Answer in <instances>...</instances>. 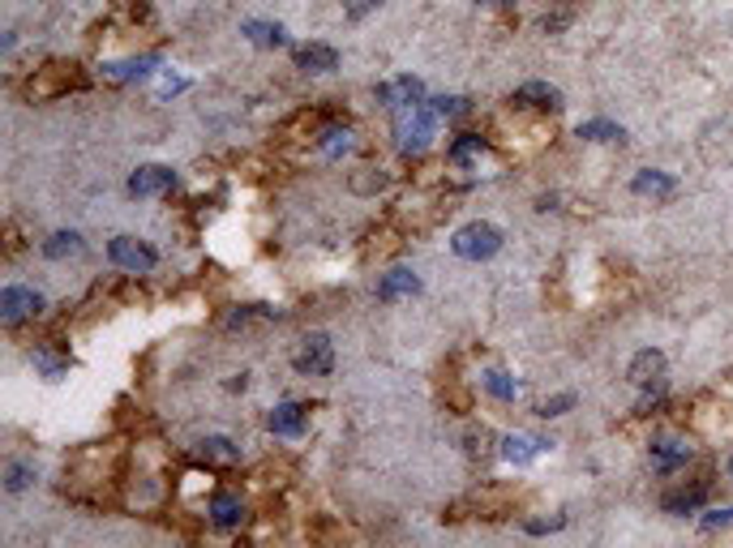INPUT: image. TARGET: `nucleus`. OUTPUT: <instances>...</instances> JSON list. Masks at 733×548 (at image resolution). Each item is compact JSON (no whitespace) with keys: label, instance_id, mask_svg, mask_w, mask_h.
<instances>
[{"label":"nucleus","instance_id":"f257e3e1","mask_svg":"<svg viewBox=\"0 0 733 548\" xmlns=\"http://www.w3.org/2000/svg\"><path fill=\"white\" fill-rule=\"evenodd\" d=\"M450 249H455V258H464V262H485V258H493V253L502 249V232H498L493 223H467V227H459V232L450 236Z\"/></svg>","mask_w":733,"mask_h":548},{"label":"nucleus","instance_id":"f03ea898","mask_svg":"<svg viewBox=\"0 0 733 548\" xmlns=\"http://www.w3.org/2000/svg\"><path fill=\"white\" fill-rule=\"evenodd\" d=\"M292 369L305 373V377H326V373L335 369V347H331V338H326V334H305L292 352Z\"/></svg>","mask_w":733,"mask_h":548},{"label":"nucleus","instance_id":"7ed1b4c3","mask_svg":"<svg viewBox=\"0 0 733 548\" xmlns=\"http://www.w3.org/2000/svg\"><path fill=\"white\" fill-rule=\"evenodd\" d=\"M434 116H438V112H429V107H408V112H399V124H394L399 150H425L429 138H434Z\"/></svg>","mask_w":733,"mask_h":548},{"label":"nucleus","instance_id":"20e7f679","mask_svg":"<svg viewBox=\"0 0 733 548\" xmlns=\"http://www.w3.org/2000/svg\"><path fill=\"white\" fill-rule=\"evenodd\" d=\"M108 258L121 266V270H129V274H147V270H155V249L142 244L138 236H116L112 244H108Z\"/></svg>","mask_w":733,"mask_h":548},{"label":"nucleus","instance_id":"39448f33","mask_svg":"<svg viewBox=\"0 0 733 548\" xmlns=\"http://www.w3.org/2000/svg\"><path fill=\"white\" fill-rule=\"evenodd\" d=\"M39 313H44V296L39 291H30V287H4L0 291V317L9 326H18L26 317H39Z\"/></svg>","mask_w":733,"mask_h":548},{"label":"nucleus","instance_id":"423d86ee","mask_svg":"<svg viewBox=\"0 0 733 548\" xmlns=\"http://www.w3.org/2000/svg\"><path fill=\"white\" fill-rule=\"evenodd\" d=\"M378 99H382L386 107H394V112H408V107H420V103H425V86H420L416 77H394L391 86L378 91Z\"/></svg>","mask_w":733,"mask_h":548},{"label":"nucleus","instance_id":"0eeeda50","mask_svg":"<svg viewBox=\"0 0 733 548\" xmlns=\"http://www.w3.org/2000/svg\"><path fill=\"white\" fill-rule=\"evenodd\" d=\"M171 180H176L171 167H159V163L138 167V171L129 176V193H133V197H155V193H168Z\"/></svg>","mask_w":733,"mask_h":548},{"label":"nucleus","instance_id":"6e6552de","mask_svg":"<svg viewBox=\"0 0 733 548\" xmlns=\"http://www.w3.org/2000/svg\"><path fill=\"white\" fill-rule=\"evenodd\" d=\"M514 103L519 107H540V112H558L562 107V91L549 86V82H528V86L514 91Z\"/></svg>","mask_w":733,"mask_h":548},{"label":"nucleus","instance_id":"1a4fd4ad","mask_svg":"<svg viewBox=\"0 0 733 548\" xmlns=\"http://www.w3.org/2000/svg\"><path fill=\"white\" fill-rule=\"evenodd\" d=\"M420 291V279H416V270L408 266H394L382 274V283H378V300H403V296H416Z\"/></svg>","mask_w":733,"mask_h":548},{"label":"nucleus","instance_id":"9d476101","mask_svg":"<svg viewBox=\"0 0 733 548\" xmlns=\"http://www.w3.org/2000/svg\"><path fill=\"white\" fill-rule=\"evenodd\" d=\"M626 377L635 385H657L665 377V356H660L657 347H643L635 360H631V369H626Z\"/></svg>","mask_w":733,"mask_h":548},{"label":"nucleus","instance_id":"9b49d317","mask_svg":"<svg viewBox=\"0 0 733 548\" xmlns=\"http://www.w3.org/2000/svg\"><path fill=\"white\" fill-rule=\"evenodd\" d=\"M652 463H657V472H673V467L690 463V446L682 437H660V441H652Z\"/></svg>","mask_w":733,"mask_h":548},{"label":"nucleus","instance_id":"f8f14e48","mask_svg":"<svg viewBox=\"0 0 733 548\" xmlns=\"http://www.w3.org/2000/svg\"><path fill=\"white\" fill-rule=\"evenodd\" d=\"M267 425H270V433H279V437H300V433H305V407L300 403H279L267 416Z\"/></svg>","mask_w":733,"mask_h":548},{"label":"nucleus","instance_id":"ddd939ff","mask_svg":"<svg viewBox=\"0 0 733 548\" xmlns=\"http://www.w3.org/2000/svg\"><path fill=\"white\" fill-rule=\"evenodd\" d=\"M335 65H339V52L326 48V44H309V48L296 52V69L305 73H331Z\"/></svg>","mask_w":733,"mask_h":548},{"label":"nucleus","instance_id":"4468645a","mask_svg":"<svg viewBox=\"0 0 733 548\" xmlns=\"http://www.w3.org/2000/svg\"><path fill=\"white\" fill-rule=\"evenodd\" d=\"M631 189H635L639 197H657L660 202V197H673L678 185H673V176H665V171H652V167H648V171H639L635 180H631Z\"/></svg>","mask_w":733,"mask_h":548},{"label":"nucleus","instance_id":"2eb2a0df","mask_svg":"<svg viewBox=\"0 0 733 548\" xmlns=\"http://www.w3.org/2000/svg\"><path fill=\"white\" fill-rule=\"evenodd\" d=\"M82 253H86V244H82V236H77V232H56V236L44 240V258H52V262L82 258Z\"/></svg>","mask_w":733,"mask_h":548},{"label":"nucleus","instance_id":"dca6fc26","mask_svg":"<svg viewBox=\"0 0 733 548\" xmlns=\"http://www.w3.org/2000/svg\"><path fill=\"white\" fill-rule=\"evenodd\" d=\"M704 497H708L704 484H699V488H678V493H665V497H660V510H665V514H690V510L704 505Z\"/></svg>","mask_w":733,"mask_h":548},{"label":"nucleus","instance_id":"f3484780","mask_svg":"<svg viewBox=\"0 0 733 548\" xmlns=\"http://www.w3.org/2000/svg\"><path fill=\"white\" fill-rule=\"evenodd\" d=\"M211 519L219 527H236L244 519V505H241V497H232V493H219V497L211 501Z\"/></svg>","mask_w":733,"mask_h":548},{"label":"nucleus","instance_id":"a211bd4d","mask_svg":"<svg viewBox=\"0 0 733 548\" xmlns=\"http://www.w3.org/2000/svg\"><path fill=\"white\" fill-rule=\"evenodd\" d=\"M540 450H549V441H532V437H506V441H502V454H506L511 463H528V458H537Z\"/></svg>","mask_w":733,"mask_h":548},{"label":"nucleus","instance_id":"6ab92c4d","mask_svg":"<svg viewBox=\"0 0 733 548\" xmlns=\"http://www.w3.org/2000/svg\"><path fill=\"white\" fill-rule=\"evenodd\" d=\"M197 450H202V458H206V463H236V458H241V450H236L227 437H206Z\"/></svg>","mask_w":733,"mask_h":548},{"label":"nucleus","instance_id":"aec40b11","mask_svg":"<svg viewBox=\"0 0 733 548\" xmlns=\"http://www.w3.org/2000/svg\"><path fill=\"white\" fill-rule=\"evenodd\" d=\"M244 35L258 44V48H279L288 35H283V26H270V22H244Z\"/></svg>","mask_w":733,"mask_h":548},{"label":"nucleus","instance_id":"412c9836","mask_svg":"<svg viewBox=\"0 0 733 548\" xmlns=\"http://www.w3.org/2000/svg\"><path fill=\"white\" fill-rule=\"evenodd\" d=\"M579 138H592V142H622V129L610 124V120H587V124H579Z\"/></svg>","mask_w":733,"mask_h":548},{"label":"nucleus","instance_id":"4be33fe9","mask_svg":"<svg viewBox=\"0 0 733 548\" xmlns=\"http://www.w3.org/2000/svg\"><path fill=\"white\" fill-rule=\"evenodd\" d=\"M485 390L493 394V399H502V403H511L514 399V382L502 373V369H489L485 373Z\"/></svg>","mask_w":733,"mask_h":548},{"label":"nucleus","instance_id":"5701e85b","mask_svg":"<svg viewBox=\"0 0 733 548\" xmlns=\"http://www.w3.org/2000/svg\"><path fill=\"white\" fill-rule=\"evenodd\" d=\"M30 480H35V467H26V463H9V472H4V488H9V493H22Z\"/></svg>","mask_w":733,"mask_h":548},{"label":"nucleus","instance_id":"b1692460","mask_svg":"<svg viewBox=\"0 0 733 548\" xmlns=\"http://www.w3.org/2000/svg\"><path fill=\"white\" fill-rule=\"evenodd\" d=\"M481 150H485V142H481L476 133H464L459 142L450 146V159H455V163H467V159H472V155H481Z\"/></svg>","mask_w":733,"mask_h":548},{"label":"nucleus","instance_id":"393cba45","mask_svg":"<svg viewBox=\"0 0 733 548\" xmlns=\"http://www.w3.org/2000/svg\"><path fill=\"white\" fill-rule=\"evenodd\" d=\"M159 65L155 56H142V60H129V65H112V77H142V73H150Z\"/></svg>","mask_w":733,"mask_h":548},{"label":"nucleus","instance_id":"a878e982","mask_svg":"<svg viewBox=\"0 0 733 548\" xmlns=\"http://www.w3.org/2000/svg\"><path fill=\"white\" fill-rule=\"evenodd\" d=\"M347 146H352V133H347V129H331V133L322 138V150H326V155H339Z\"/></svg>","mask_w":733,"mask_h":548},{"label":"nucleus","instance_id":"bb28decb","mask_svg":"<svg viewBox=\"0 0 733 548\" xmlns=\"http://www.w3.org/2000/svg\"><path fill=\"white\" fill-rule=\"evenodd\" d=\"M434 112L438 116H459V112H467V99H434Z\"/></svg>","mask_w":733,"mask_h":548},{"label":"nucleus","instance_id":"cd10ccee","mask_svg":"<svg viewBox=\"0 0 733 548\" xmlns=\"http://www.w3.org/2000/svg\"><path fill=\"white\" fill-rule=\"evenodd\" d=\"M575 403V394H558V399H549V403H540V416H562L566 407Z\"/></svg>","mask_w":733,"mask_h":548},{"label":"nucleus","instance_id":"c85d7f7f","mask_svg":"<svg viewBox=\"0 0 733 548\" xmlns=\"http://www.w3.org/2000/svg\"><path fill=\"white\" fill-rule=\"evenodd\" d=\"M369 9H378V0H347V18H352V22L365 18Z\"/></svg>","mask_w":733,"mask_h":548},{"label":"nucleus","instance_id":"c756f323","mask_svg":"<svg viewBox=\"0 0 733 548\" xmlns=\"http://www.w3.org/2000/svg\"><path fill=\"white\" fill-rule=\"evenodd\" d=\"M725 523H733V510H716V514L704 519V531H716V527H725Z\"/></svg>","mask_w":733,"mask_h":548},{"label":"nucleus","instance_id":"7c9ffc66","mask_svg":"<svg viewBox=\"0 0 733 548\" xmlns=\"http://www.w3.org/2000/svg\"><path fill=\"white\" fill-rule=\"evenodd\" d=\"M558 527H562V519H549V523H528V531L540 536V531H558Z\"/></svg>","mask_w":733,"mask_h":548},{"label":"nucleus","instance_id":"2f4dec72","mask_svg":"<svg viewBox=\"0 0 733 548\" xmlns=\"http://www.w3.org/2000/svg\"><path fill=\"white\" fill-rule=\"evenodd\" d=\"M485 4H511V0H485Z\"/></svg>","mask_w":733,"mask_h":548},{"label":"nucleus","instance_id":"473e14b6","mask_svg":"<svg viewBox=\"0 0 733 548\" xmlns=\"http://www.w3.org/2000/svg\"><path fill=\"white\" fill-rule=\"evenodd\" d=\"M729 476H733V458H729Z\"/></svg>","mask_w":733,"mask_h":548}]
</instances>
